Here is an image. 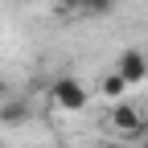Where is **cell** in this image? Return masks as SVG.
<instances>
[{
  "instance_id": "cell-1",
  "label": "cell",
  "mask_w": 148,
  "mask_h": 148,
  "mask_svg": "<svg viewBox=\"0 0 148 148\" xmlns=\"http://www.w3.org/2000/svg\"><path fill=\"white\" fill-rule=\"evenodd\" d=\"M86 86L74 78V74H62L58 82H53V90H49V103L58 107V111H82L86 107Z\"/></svg>"
},
{
  "instance_id": "cell-5",
  "label": "cell",
  "mask_w": 148,
  "mask_h": 148,
  "mask_svg": "<svg viewBox=\"0 0 148 148\" xmlns=\"http://www.w3.org/2000/svg\"><path fill=\"white\" fill-rule=\"evenodd\" d=\"M25 115H29V111H25V103H8V99L0 103V123H21Z\"/></svg>"
},
{
  "instance_id": "cell-4",
  "label": "cell",
  "mask_w": 148,
  "mask_h": 148,
  "mask_svg": "<svg viewBox=\"0 0 148 148\" xmlns=\"http://www.w3.org/2000/svg\"><path fill=\"white\" fill-rule=\"evenodd\" d=\"M99 90H103V99H111V103H119V99H123V90H127V82L119 78L115 70H111V74H103V78H99Z\"/></svg>"
},
{
  "instance_id": "cell-2",
  "label": "cell",
  "mask_w": 148,
  "mask_h": 148,
  "mask_svg": "<svg viewBox=\"0 0 148 148\" xmlns=\"http://www.w3.org/2000/svg\"><path fill=\"white\" fill-rule=\"evenodd\" d=\"M144 111L136 107V103H127V99H119V103H111V127H115L119 136H140L144 132Z\"/></svg>"
},
{
  "instance_id": "cell-10",
  "label": "cell",
  "mask_w": 148,
  "mask_h": 148,
  "mask_svg": "<svg viewBox=\"0 0 148 148\" xmlns=\"http://www.w3.org/2000/svg\"><path fill=\"white\" fill-rule=\"evenodd\" d=\"M140 140H148V119H144V132H140Z\"/></svg>"
},
{
  "instance_id": "cell-9",
  "label": "cell",
  "mask_w": 148,
  "mask_h": 148,
  "mask_svg": "<svg viewBox=\"0 0 148 148\" xmlns=\"http://www.w3.org/2000/svg\"><path fill=\"white\" fill-rule=\"evenodd\" d=\"M4 99H8V86H4V82H0V103H4Z\"/></svg>"
},
{
  "instance_id": "cell-3",
  "label": "cell",
  "mask_w": 148,
  "mask_h": 148,
  "mask_svg": "<svg viewBox=\"0 0 148 148\" xmlns=\"http://www.w3.org/2000/svg\"><path fill=\"white\" fill-rule=\"evenodd\" d=\"M115 74H119L127 86L148 82V53H140V49H123L119 62H115Z\"/></svg>"
},
{
  "instance_id": "cell-11",
  "label": "cell",
  "mask_w": 148,
  "mask_h": 148,
  "mask_svg": "<svg viewBox=\"0 0 148 148\" xmlns=\"http://www.w3.org/2000/svg\"><path fill=\"white\" fill-rule=\"evenodd\" d=\"M140 148H148V140H144V144H140Z\"/></svg>"
},
{
  "instance_id": "cell-7",
  "label": "cell",
  "mask_w": 148,
  "mask_h": 148,
  "mask_svg": "<svg viewBox=\"0 0 148 148\" xmlns=\"http://www.w3.org/2000/svg\"><path fill=\"white\" fill-rule=\"evenodd\" d=\"M62 4H66V8H82V0H62Z\"/></svg>"
},
{
  "instance_id": "cell-8",
  "label": "cell",
  "mask_w": 148,
  "mask_h": 148,
  "mask_svg": "<svg viewBox=\"0 0 148 148\" xmlns=\"http://www.w3.org/2000/svg\"><path fill=\"white\" fill-rule=\"evenodd\" d=\"M99 148H123V144H115V140H103V144H99Z\"/></svg>"
},
{
  "instance_id": "cell-6",
  "label": "cell",
  "mask_w": 148,
  "mask_h": 148,
  "mask_svg": "<svg viewBox=\"0 0 148 148\" xmlns=\"http://www.w3.org/2000/svg\"><path fill=\"white\" fill-rule=\"evenodd\" d=\"M78 12H86V16H111L115 12V0H82Z\"/></svg>"
},
{
  "instance_id": "cell-12",
  "label": "cell",
  "mask_w": 148,
  "mask_h": 148,
  "mask_svg": "<svg viewBox=\"0 0 148 148\" xmlns=\"http://www.w3.org/2000/svg\"><path fill=\"white\" fill-rule=\"evenodd\" d=\"M0 148H4V140H0Z\"/></svg>"
}]
</instances>
